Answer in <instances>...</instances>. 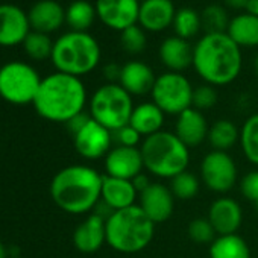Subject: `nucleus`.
<instances>
[{"instance_id":"f257e3e1","label":"nucleus","mask_w":258,"mask_h":258,"mask_svg":"<svg viewBox=\"0 0 258 258\" xmlns=\"http://www.w3.org/2000/svg\"><path fill=\"white\" fill-rule=\"evenodd\" d=\"M241 66V47L226 32L204 34L193 46V67L205 84L228 85L238 78Z\"/></svg>"},{"instance_id":"f03ea898","label":"nucleus","mask_w":258,"mask_h":258,"mask_svg":"<svg viewBox=\"0 0 258 258\" xmlns=\"http://www.w3.org/2000/svg\"><path fill=\"white\" fill-rule=\"evenodd\" d=\"M103 176L93 167L73 164L61 169L50 182L52 201L69 214H87L100 201Z\"/></svg>"},{"instance_id":"7ed1b4c3","label":"nucleus","mask_w":258,"mask_h":258,"mask_svg":"<svg viewBox=\"0 0 258 258\" xmlns=\"http://www.w3.org/2000/svg\"><path fill=\"white\" fill-rule=\"evenodd\" d=\"M32 105L43 118L67 123L75 115L84 112L87 88L81 78L55 72L41 81Z\"/></svg>"},{"instance_id":"20e7f679","label":"nucleus","mask_w":258,"mask_h":258,"mask_svg":"<svg viewBox=\"0 0 258 258\" xmlns=\"http://www.w3.org/2000/svg\"><path fill=\"white\" fill-rule=\"evenodd\" d=\"M155 234V223L139 205L114 211L106 219V244L121 253L146 249Z\"/></svg>"},{"instance_id":"39448f33","label":"nucleus","mask_w":258,"mask_h":258,"mask_svg":"<svg viewBox=\"0 0 258 258\" xmlns=\"http://www.w3.org/2000/svg\"><path fill=\"white\" fill-rule=\"evenodd\" d=\"M145 169L154 176L172 179L187 170L190 164V149L175 133L160 131L142 142Z\"/></svg>"},{"instance_id":"423d86ee","label":"nucleus","mask_w":258,"mask_h":258,"mask_svg":"<svg viewBox=\"0 0 258 258\" xmlns=\"http://www.w3.org/2000/svg\"><path fill=\"white\" fill-rule=\"evenodd\" d=\"M100 46L88 32L70 31L53 43L52 64L56 72L76 78L91 73L100 62Z\"/></svg>"},{"instance_id":"0eeeda50","label":"nucleus","mask_w":258,"mask_h":258,"mask_svg":"<svg viewBox=\"0 0 258 258\" xmlns=\"http://www.w3.org/2000/svg\"><path fill=\"white\" fill-rule=\"evenodd\" d=\"M88 106L91 118L114 133L129 124L136 105L133 96L120 84H103L93 93Z\"/></svg>"},{"instance_id":"6e6552de","label":"nucleus","mask_w":258,"mask_h":258,"mask_svg":"<svg viewBox=\"0 0 258 258\" xmlns=\"http://www.w3.org/2000/svg\"><path fill=\"white\" fill-rule=\"evenodd\" d=\"M41 81L31 64L23 61L7 62L0 67V97L13 105L34 103Z\"/></svg>"},{"instance_id":"1a4fd4ad","label":"nucleus","mask_w":258,"mask_h":258,"mask_svg":"<svg viewBox=\"0 0 258 258\" xmlns=\"http://www.w3.org/2000/svg\"><path fill=\"white\" fill-rule=\"evenodd\" d=\"M193 85L187 76L176 72H166L157 76L151 91L152 102L169 115H179L191 108Z\"/></svg>"},{"instance_id":"9d476101","label":"nucleus","mask_w":258,"mask_h":258,"mask_svg":"<svg viewBox=\"0 0 258 258\" xmlns=\"http://www.w3.org/2000/svg\"><path fill=\"white\" fill-rule=\"evenodd\" d=\"M201 179L214 193H228L237 182V166L228 152L211 151L201 163Z\"/></svg>"},{"instance_id":"9b49d317","label":"nucleus","mask_w":258,"mask_h":258,"mask_svg":"<svg viewBox=\"0 0 258 258\" xmlns=\"http://www.w3.org/2000/svg\"><path fill=\"white\" fill-rule=\"evenodd\" d=\"M140 0H96L97 19L109 29L124 31L139 25Z\"/></svg>"},{"instance_id":"f8f14e48","label":"nucleus","mask_w":258,"mask_h":258,"mask_svg":"<svg viewBox=\"0 0 258 258\" xmlns=\"http://www.w3.org/2000/svg\"><path fill=\"white\" fill-rule=\"evenodd\" d=\"M112 133L93 118L73 136L75 149L85 160L105 158L112 148Z\"/></svg>"},{"instance_id":"ddd939ff","label":"nucleus","mask_w":258,"mask_h":258,"mask_svg":"<svg viewBox=\"0 0 258 258\" xmlns=\"http://www.w3.org/2000/svg\"><path fill=\"white\" fill-rule=\"evenodd\" d=\"M103 167L106 176L133 181L145 170L142 151L140 148H126L115 145L106 154L103 160Z\"/></svg>"},{"instance_id":"4468645a","label":"nucleus","mask_w":258,"mask_h":258,"mask_svg":"<svg viewBox=\"0 0 258 258\" xmlns=\"http://www.w3.org/2000/svg\"><path fill=\"white\" fill-rule=\"evenodd\" d=\"M31 31L28 13L14 4L0 5V46L14 47L23 44Z\"/></svg>"},{"instance_id":"2eb2a0df","label":"nucleus","mask_w":258,"mask_h":258,"mask_svg":"<svg viewBox=\"0 0 258 258\" xmlns=\"http://www.w3.org/2000/svg\"><path fill=\"white\" fill-rule=\"evenodd\" d=\"M139 207L145 211V214L157 225L164 223L173 214L175 196L170 191V187L152 182L145 191L139 195Z\"/></svg>"},{"instance_id":"dca6fc26","label":"nucleus","mask_w":258,"mask_h":258,"mask_svg":"<svg viewBox=\"0 0 258 258\" xmlns=\"http://www.w3.org/2000/svg\"><path fill=\"white\" fill-rule=\"evenodd\" d=\"M208 220L217 235L237 234L243 222V211L235 199L222 196L210 205Z\"/></svg>"},{"instance_id":"f3484780","label":"nucleus","mask_w":258,"mask_h":258,"mask_svg":"<svg viewBox=\"0 0 258 258\" xmlns=\"http://www.w3.org/2000/svg\"><path fill=\"white\" fill-rule=\"evenodd\" d=\"M208 131L210 126L207 117L193 106L176 115L175 134L188 149L202 145L208 137Z\"/></svg>"},{"instance_id":"a211bd4d","label":"nucleus","mask_w":258,"mask_h":258,"mask_svg":"<svg viewBox=\"0 0 258 258\" xmlns=\"http://www.w3.org/2000/svg\"><path fill=\"white\" fill-rule=\"evenodd\" d=\"M175 14L173 0H145L140 4L139 25L146 32H161L173 25Z\"/></svg>"},{"instance_id":"6ab92c4d","label":"nucleus","mask_w":258,"mask_h":258,"mask_svg":"<svg viewBox=\"0 0 258 258\" xmlns=\"http://www.w3.org/2000/svg\"><path fill=\"white\" fill-rule=\"evenodd\" d=\"M28 17L32 31L50 35L66 23V10L56 0H38L31 7Z\"/></svg>"},{"instance_id":"aec40b11","label":"nucleus","mask_w":258,"mask_h":258,"mask_svg":"<svg viewBox=\"0 0 258 258\" xmlns=\"http://www.w3.org/2000/svg\"><path fill=\"white\" fill-rule=\"evenodd\" d=\"M157 76L151 66L143 61H127L121 66L118 84L131 96H145L152 91Z\"/></svg>"},{"instance_id":"412c9836","label":"nucleus","mask_w":258,"mask_h":258,"mask_svg":"<svg viewBox=\"0 0 258 258\" xmlns=\"http://www.w3.org/2000/svg\"><path fill=\"white\" fill-rule=\"evenodd\" d=\"M73 243L79 252L93 253L106 243V220L91 213L73 232Z\"/></svg>"},{"instance_id":"4be33fe9","label":"nucleus","mask_w":258,"mask_h":258,"mask_svg":"<svg viewBox=\"0 0 258 258\" xmlns=\"http://www.w3.org/2000/svg\"><path fill=\"white\" fill-rule=\"evenodd\" d=\"M160 59L169 72L182 73L193 66V46L176 35L163 40L158 49Z\"/></svg>"},{"instance_id":"5701e85b","label":"nucleus","mask_w":258,"mask_h":258,"mask_svg":"<svg viewBox=\"0 0 258 258\" xmlns=\"http://www.w3.org/2000/svg\"><path fill=\"white\" fill-rule=\"evenodd\" d=\"M139 191L136 190L133 181L120 179L112 176H103L100 201H103L112 211L124 210L136 205Z\"/></svg>"},{"instance_id":"b1692460","label":"nucleus","mask_w":258,"mask_h":258,"mask_svg":"<svg viewBox=\"0 0 258 258\" xmlns=\"http://www.w3.org/2000/svg\"><path fill=\"white\" fill-rule=\"evenodd\" d=\"M166 114L154 103V102H143L134 106V111L129 118L131 124L142 137H151L160 131H163Z\"/></svg>"},{"instance_id":"393cba45","label":"nucleus","mask_w":258,"mask_h":258,"mask_svg":"<svg viewBox=\"0 0 258 258\" xmlns=\"http://www.w3.org/2000/svg\"><path fill=\"white\" fill-rule=\"evenodd\" d=\"M226 34L238 47H258V16L238 14L231 19Z\"/></svg>"},{"instance_id":"a878e982","label":"nucleus","mask_w":258,"mask_h":258,"mask_svg":"<svg viewBox=\"0 0 258 258\" xmlns=\"http://www.w3.org/2000/svg\"><path fill=\"white\" fill-rule=\"evenodd\" d=\"M213 151L228 152L240 142V129L228 118L216 120L208 131L207 137Z\"/></svg>"},{"instance_id":"bb28decb","label":"nucleus","mask_w":258,"mask_h":258,"mask_svg":"<svg viewBox=\"0 0 258 258\" xmlns=\"http://www.w3.org/2000/svg\"><path fill=\"white\" fill-rule=\"evenodd\" d=\"M210 258H250V250L238 234L217 235L210 244Z\"/></svg>"},{"instance_id":"cd10ccee","label":"nucleus","mask_w":258,"mask_h":258,"mask_svg":"<svg viewBox=\"0 0 258 258\" xmlns=\"http://www.w3.org/2000/svg\"><path fill=\"white\" fill-rule=\"evenodd\" d=\"M96 17V7L87 0H75L66 10V23L76 32H87Z\"/></svg>"},{"instance_id":"c85d7f7f","label":"nucleus","mask_w":258,"mask_h":258,"mask_svg":"<svg viewBox=\"0 0 258 258\" xmlns=\"http://www.w3.org/2000/svg\"><path fill=\"white\" fill-rule=\"evenodd\" d=\"M238 143L246 160L258 167V112L249 115L240 127Z\"/></svg>"},{"instance_id":"c756f323","label":"nucleus","mask_w":258,"mask_h":258,"mask_svg":"<svg viewBox=\"0 0 258 258\" xmlns=\"http://www.w3.org/2000/svg\"><path fill=\"white\" fill-rule=\"evenodd\" d=\"M172 26H173L176 37L188 41L190 38L196 37L199 34V31L202 29L201 14L196 13L193 8H188V7L181 8L176 11Z\"/></svg>"},{"instance_id":"7c9ffc66","label":"nucleus","mask_w":258,"mask_h":258,"mask_svg":"<svg viewBox=\"0 0 258 258\" xmlns=\"http://www.w3.org/2000/svg\"><path fill=\"white\" fill-rule=\"evenodd\" d=\"M53 43L55 41H52L47 34L31 31L29 35L26 37V40L23 41V49H25L26 55L31 59H34V61H44V59H50L52 58Z\"/></svg>"},{"instance_id":"2f4dec72","label":"nucleus","mask_w":258,"mask_h":258,"mask_svg":"<svg viewBox=\"0 0 258 258\" xmlns=\"http://www.w3.org/2000/svg\"><path fill=\"white\" fill-rule=\"evenodd\" d=\"M201 22L205 34H219L228 31L231 19L228 17V13L223 7L213 4L205 7V10L201 14Z\"/></svg>"},{"instance_id":"473e14b6","label":"nucleus","mask_w":258,"mask_h":258,"mask_svg":"<svg viewBox=\"0 0 258 258\" xmlns=\"http://www.w3.org/2000/svg\"><path fill=\"white\" fill-rule=\"evenodd\" d=\"M201 181L196 175L185 170L170 179V191L175 196V199L181 201H190L199 193Z\"/></svg>"},{"instance_id":"72a5a7b5","label":"nucleus","mask_w":258,"mask_h":258,"mask_svg":"<svg viewBox=\"0 0 258 258\" xmlns=\"http://www.w3.org/2000/svg\"><path fill=\"white\" fill-rule=\"evenodd\" d=\"M120 43L121 47L131 55L142 53L148 46V37L146 31L140 25L129 26L127 29L120 32Z\"/></svg>"},{"instance_id":"f704fd0d","label":"nucleus","mask_w":258,"mask_h":258,"mask_svg":"<svg viewBox=\"0 0 258 258\" xmlns=\"http://www.w3.org/2000/svg\"><path fill=\"white\" fill-rule=\"evenodd\" d=\"M188 237L191 241L198 243V244H211L216 238V231L211 225V222L208 220V217H198L193 219L188 225Z\"/></svg>"},{"instance_id":"c9c22d12","label":"nucleus","mask_w":258,"mask_h":258,"mask_svg":"<svg viewBox=\"0 0 258 258\" xmlns=\"http://www.w3.org/2000/svg\"><path fill=\"white\" fill-rule=\"evenodd\" d=\"M217 99H219V96H217L216 87H213L210 84H202L193 90L191 106L196 108L198 111L204 112V111L211 109L217 103Z\"/></svg>"},{"instance_id":"e433bc0d","label":"nucleus","mask_w":258,"mask_h":258,"mask_svg":"<svg viewBox=\"0 0 258 258\" xmlns=\"http://www.w3.org/2000/svg\"><path fill=\"white\" fill-rule=\"evenodd\" d=\"M112 140L117 143V146L137 148L142 142V136L131 124H126V126H123V127H120L112 133Z\"/></svg>"},{"instance_id":"4c0bfd02","label":"nucleus","mask_w":258,"mask_h":258,"mask_svg":"<svg viewBox=\"0 0 258 258\" xmlns=\"http://www.w3.org/2000/svg\"><path fill=\"white\" fill-rule=\"evenodd\" d=\"M240 191L247 201L258 202V170H252L241 178Z\"/></svg>"},{"instance_id":"58836bf2","label":"nucleus","mask_w":258,"mask_h":258,"mask_svg":"<svg viewBox=\"0 0 258 258\" xmlns=\"http://www.w3.org/2000/svg\"><path fill=\"white\" fill-rule=\"evenodd\" d=\"M90 118H91V115L90 114H87V112H81V114H78V115H75L73 118H70L66 124H67V129L70 131V134L72 136H75L76 133H79L81 129L90 121Z\"/></svg>"},{"instance_id":"ea45409f","label":"nucleus","mask_w":258,"mask_h":258,"mask_svg":"<svg viewBox=\"0 0 258 258\" xmlns=\"http://www.w3.org/2000/svg\"><path fill=\"white\" fill-rule=\"evenodd\" d=\"M103 78L106 79V84H118L120 75H121V66L117 62H109L102 69Z\"/></svg>"},{"instance_id":"a19ab883","label":"nucleus","mask_w":258,"mask_h":258,"mask_svg":"<svg viewBox=\"0 0 258 258\" xmlns=\"http://www.w3.org/2000/svg\"><path fill=\"white\" fill-rule=\"evenodd\" d=\"M133 184H134V187H136V190L139 191V195L142 193V191H145L152 182H151V179L148 178V175H145V173H140V175H137L134 179H133Z\"/></svg>"},{"instance_id":"79ce46f5","label":"nucleus","mask_w":258,"mask_h":258,"mask_svg":"<svg viewBox=\"0 0 258 258\" xmlns=\"http://www.w3.org/2000/svg\"><path fill=\"white\" fill-rule=\"evenodd\" d=\"M223 2H225V5L228 8H232V10L238 11V10H244L246 8L249 0H223Z\"/></svg>"},{"instance_id":"37998d69","label":"nucleus","mask_w":258,"mask_h":258,"mask_svg":"<svg viewBox=\"0 0 258 258\" xmlns=\"http://www.w3.org/2000/svg\"><path fill=\"white\" fill-rule=\"evenodd\" d=\"M244 13L250 16H258V0H249L244 8Z\"/></svg>"},{"instance_id":"c03bdc74","label":"nucleus","mask_w":258,"mask_h":258,"mask_svg":"<svg viewBox=\"0 0 258 258\" xmlns=\"http://www.w3.org/2000/svg\"><path fill=\"white\" fill-rule=\"evenodd\" d=\"M0 258H10L8 249L5 247V244L2 241H0Z\"/></svg>"},{"instance_id":"a18cd8bd","label":"nucleus","mask_w":258,"mask_h":258,"mask_svg":"<svg viewBox=\"0 0 258 258\" xmlns=\"http://www.w3.org/2000/svg\"><path fill=\"white\" fill-rule=\"evenodd\" d=\"M252 67H253V73H255L256 78H258V52H256V55H255V58H253Z\"/></svg>"},{"instance_id":"49530a36","label":"nucleus","mask_w":258,"mask_h":258,"mask_svg":"<svg viewBox=\"0 0 258 258\" xmlns=\"http://www.w3.org/2000/svg\"><path fill=\"white\" fill-rule=\"evenodd\" d=\"M10 258H20V256H17V255H13V256H10Z\"/></svg>"},{"instance_id":"de8ad7c7","label":"nucleus","mask_w":258,"mask_h":258,"mask_svg":"<svg viewBox=\"0 0 258 258\" xmlns=\"http://www.w3.org/2000/svg\"><path fill=\"white\" fill-rule=\"evenodd\" d=\"M255 205H256V211H258V202H255Z\"/></svg>"},{"instance_id":"09e8293b","label":"nucleus","mask_w":258,"mask_h":258,"mask_svg":"<svg viewBox=\"0 0 258 258\" xmlns=\"http://www.w3.org/2000/svg\"><path fill=\"white\" fill-rule=\"evenodd\" d=\"M140 2H145V0H140Z\"/></svg>"}]
</instances>
